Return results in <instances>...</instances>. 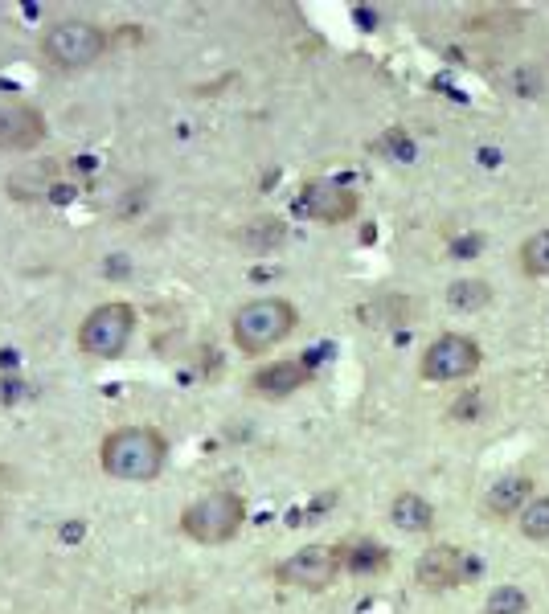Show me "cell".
I'll return each mask as SVG.
<instances>
[{
	"mask_svg": "<svg viewBox=\"0 0 549 614\" xmlns=\"http://www.w3.org/2000/svg\"><path fill=\"white\" fill-rule=\"evenodd\" d=\"M164 455H168V443L152 426H119L99 447L103 471L111 479H123V484H148V479H156L164 471Z\"/></svg>",
	"mask_w": 549,
	"mask_h": 614,
	"instance_id": "1",
	"label": "cell"
},
{
	"mask_svg": "<svg viewBox=\"0 0 549 614\" xmlns=\"http://www.w3.org/2000/svg\"><path fill=\"white\" fill-rule=\"evenodd\" d=\"M295 324H300L295 303H287L283 295H267V299H250L238 307L230 336H234L242 357H263L295 332Z\"/></svg>",
	"mask_w": 549,
	"mask_h": 614,
	"instance_id": "2",
	"label": "cell"
},
{
	"mask_svg": "<svg viewBox=\"0 0 549 614\" xmlns=\"http://www.w3.org/2000/svg\"><path fill=\"white\" fill-rule=\"evenodd\" d=\"M242 520H246V500L230 488H218V492L197 496L181 512V533L197 545H226L238 537Z\"/></svg>",
	"mask_w": 549,
	"mask_h": 614,
	"instance_id": "3",
	"label": "cell"
},
{
	"mask_svg": "<svg viewBox=\"0 0 549 614\" xmlns=\"http://www.w3.org/2000/svg\"><path fill=\"white\" fill-rule=\"evenodd\" d=\"M103 50H107V33L95 21L66 17V21H54L46 33H41V54H46L58 70H82V66L99 62Z\"/></svg>",
	"mask_w": 549,
	"mask_h": 614,
	"instance_id": "4",
	"label": "cell"
},
{
	"mask_svg": "<svg viewBox=\"0 0 549 614\" xmlns=\"http://www.w3.org/2000/svg\"><path fill=\"white\" fill-rule=\"evenodd\" d=\"M132 332H136V307L123 299H111V303H99L95 312L82 320L78 344H82V353L95 361H115V357H123Z\"/></svg>",
	"mask_w": 549,
	"mask_h": 614,
	"instance_id": "5",
	"label": "cell"
},
{
	"mask_svg": "<svg viewBox=\"0 0 549 614\" xmlns=\"http://www.w3.org/2000/svg\"><path fill=\"white\" fill-rule=\"evenodd\" d=\"M480 361H484V348L472 336L443 332L439 340L427 344V353L418 361V373L427 381H463L480 369Z\"/></svg>",
	"mask_w": 549,
	"mask_h": 614,
	"instance_id": "6",
	"label": "cell"
},
{
	"mask_svg": "<svg viewBox=\"0 0 549 614\" xmlns=\"http://www.w3.org/2000/svg\"><path fill=\"white\" fill-rule=\"evenodd\" d=\"M341 545H308V549H295L279 569H275V582L291 586V590H328L341 574Z\"/></svg>",
	"mask_w": 549,
	"mask_h": 614,
	"instance_id": "7",
	"label": "cell"
},
{
	"mask_svg": "<svg viewBox=\"0 0 549 614\" xmlns=\"http://www.w3.org/2000/svg\"><path fill=\"white\" fill-rule=\"evenodd\" d=\"M480 574V561L468 553V549H459V545H435L418 557V569H414V578L422 590H455L463 582H472Z\"/></svg>",
	"mask_w": 549,
	"mask_h": 614,
	"instance_id": "8",
	"label": "cell"
},
{
	"mask_svg": "<svg viewBox=\"0 0 549 614\" xmlns=\"http://www.w3.org/2000/svg\"><path fill=\"white\" fill-rule=\"evenodd\" d=\"M295 213H308L320 226L349 222V217L357 213V193L345 189L341 181H308L300 189V197H295Z\"/></svg>",
	"mask_w": 549,
	"mask_h": 614,
	"instance_id": "9",
	"label": "cell"
},
{
	"mask_svg": "<svg viewBox=\"0 0 549 614\" xmlns=\"http://www.w3.org/2000/svg\"><path fill=\"white\" fill-rule=\"evenodd\" d=\"M46 140V115L29 103L0 107V152H33Z\"/></svg>",
	"mask_w": 549,
	"mask_h": 614,
	"instance_id": "10",
	"label": "cell"
},
{
	"mask_svg": "<svg viewBox=\"0 0 549 614\" xmlns=\"http://www.w3.org/2000/svg\"><path fill=\"white\" fill-rule=\"evenodd\" d=\"M312 381V365L304 361H275V365H263L255 377H250V389L259 393V398H291L295 389H304Z\"/></svg>",
	"mask_w": 549,
	"mask_h": 614,
	"instance_id": "11",
	"label": "cell"
},
{
	"mask_svg": "<svg viewBox=\"0 0 549 614\" xmlns=\"http://www.w3.org/2000/svg\"><path fill=\"white\" fill-rule=\"evenodd\" d=\"M390 524L398 533H427L435 524V504L422 500L418 492H398L390 504Z\"/></svg>",
	"mask_w": 549,
	"mask_h": 614,
	"instance_id": "12",
	"label": "cell"
},
{
	"mask_svg": "<svg viewBox=\"0 0 549 614\" xmlns=\"http://www.w3.org/2000/svg\"><path fill=\"white\" fill-rule=\"evenodd\" d=\"M529 500H533V479L529 475H509V479H500V484H492L484 508L492 516H517Z\"/></svg>",
	"mask_w": 549,
	"mask_h": 614,
	"instance_id": "13",
	"label": "cell"
},
{
	"mask_svg": "<svg viewBox=\"0 0 549 614\" xmlns=\"http://www.w3.org/2000/svg\"><path fill=\"white\" fill-rule=\"evenodd\" d=\"M341 565L349 574H382L390 565V549L377 541H353V545H341Z\"/></svg>",
	"mask_w": 549,
	"mask_h": 614,
	"instance_id": "14",
	"label": "cell"
},
{
	"mask_svg": "<svg viewBox=\"0 0 549 614\" xmlns=\"http://www.w3.org/2000/svg\"><path fill=\"white\" fill-rule=\"evenodd\" d=\"M447 303L455 312H484L492 303V283L488 279H455L447 287Z\"/></svg>",
	"mask_w": 549,
	"mask_h": 614,
	"instance_id": "15",
	"label": "cell"
},
{
	"mask_svg": "<svg viewBox=\"0 0 549 614\" xmlns=\"http://www.w3.org/2000/svg\"><path fill=\"white\" fill-rule=\"evenodd\" d=\"M521 271L529 279H545L549 275V230H537L521 242Z\"/></svg>",
	"mask_w": 549,
	"mask_h": 614,
	"instance_id": "16",
	"label": "cell"
},
{
	"mask_svg": "<svg viewBox=\"0 0 549 614\" xmlns=\"http://www.w3.org/2000/svg\"><path fill=\"white\" fill-rule=\"evenodd\" d=\"M517 524L529 541H549V496H533L521 512H517Z\"/></svg>",
	"mask_w": 549,
	"mask_h": 614,
	"instance_id": "17",
	"label": "cell"
},
{
	"mask_svg": "<svg viewBox=\"0 0 549 614\" xmlns=\"http://www.w3.org/2000/svg\"><path fill=\"white\" fill-rule=\"evenodd\" d=\"M529 610V598L521 586H496L484 602V614H525Z\"/></svg>",
	"mask_w": 549,
	"mask_h": 614,
	"instance_id": "18",
	"label": "cell"
},
{
	"mask_svg": "<svg viewBox=\"0 0 549 614\" xmlns=\"http://www.w3.org/2000/svg\"><path fill=\"white\" fill-rule=\"evenodd\" d=\"M480 246H484L480 238H459L451 250H455V258H476V250H480Z\"/></svg>",
	"mask_w": 549,
	"mask_h": 614,
	"instance_id": "19",
	"label": "cell"
},
{
	"mask_svg": "<svg viewBox=\"0 0 549 614\" xmlns=\"http://www.w3.org/2000/svg\"><path fill=\"white\" fill-rule=\"evenodd\" d=\"M17 385H21V381H5V377H0V398H5V402H9V398H21Z\"/></svg>",
	"mask_w": 549,
	"mask_h": 614,
	"instance_id": "20",
	"label": "cell"
},
{
	"mask_svg": "<svg viewBox=\"0 0 549 614\" xmlns=\"http://www.w3.org/2000/svg\"><path fill=\"white\" fill-rule=\"evenodd\" d=\"M62 537H66V541H74V537H82V524H66V529H62Z\"/></svg>",
	"mask_w": 549,
	"mask_h": 614,
	"instance_id": "21",
	"label": "cell"
}]
</instances>
